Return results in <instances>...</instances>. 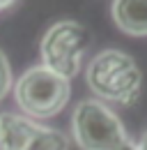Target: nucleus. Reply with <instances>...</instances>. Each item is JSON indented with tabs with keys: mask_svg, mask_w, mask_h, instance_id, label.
Listing matches in <instances>:
<instances>
[{
	"mask_svg": "<svg viewBox=\"0 0 147 150\" xmlns=\"http://www.w3.org/2000/svg\"><path fill=\"white\" fill-rule=\"evenodd\" d=\"M113 19L127 35L147 37V0H115Z\"/></svg>",
	"mask_w": 147,
	"mask_h": 150,
	"instance_id": "nucleus-6",
	"label": "nucleus"
},
{
	"mask_svg": "<svg viewBox=\"0 0 147 150\" xmlns=\"http://www.w3.org/2000/svg\"><path fill=\"white\" fill-rule=\"evenodd\" d=\"M71 132L83 150H117L129 141L122 120L99 99L78 102L71 118Z\"/></svg>",
	"mask_w": 147,
	"mask_h": 150,
	"instance_id": "nucleus-3",
	"label": "nucleus"
},
{
	"mask_svg": "<svg viewBox=\"0 0 147 150\" xmlns=\"http://www.w3.org/2000/svg\"><path fill=\"white\" fill-rule=\"evenodd\" d=\"M117 150H138V146H136V143H131V139H129L127 143H124V146H120Z\"/></svg>",
	"mask_w": 147,
	"mask_h": 150,
	"instance_id": "nucleus-9",
	"label": "nucleus"
},
{
	"mask_svg": "<svg viewBox=\"0 0 147 150\" xmlns=\"http://www.w3.org/2000/svg\"><path fill=\"white\" fill-rule=\"evenodd\" d=\"M25 150H69V139L60 129L39 127V132L30 139Z\"/></svg>",
	"mask_w": 147,
	"mask_h": 150,
	"instance_id": "nucleus-7",
	"label": "nucleus"
},
{
	"mask_svg": "<svg viewBox=\"0 0 147 150\" xmlns=\"http://www.w3.org/2000/svg\"><path fill=\"white\" fill-rule=\"evenodd\" d=\"M9 5H14V0H0V9H7Z\"/></svg>",
	"mask_w": 147,
	"mask_h": 150,
	"instance_id": "nucleus-11",
	"label": "nucleus"
},
{
	"mask_svg": "<svg viewBox=\"0 0 147 150\" xmlns=\"http://www.w3.org/2000/svg\"><path fill=\"white\" fill-rule=\"evenodd\" d=\"M69 79L46 69L44 65L23 72L14 86L16 104L30 118H53L69 102Z\"/></svg>",
	"mask_w": 147,
	"mask_h": 150,
	"instance_id": "nucleus-2",
	"label": "nucleus"
},
{
	"mask_svg": "<svg viewBox=\"0 0 147 150\" xmlns=\"http://www.w3.org/2000/svg\"><path fill=\"white\" fill-rule=\"evenodd\" d=\"M90 44L88 30L76 21H57L41 37V62L55 74L74 79L80 69V58Z\"/></svg>",
	"mask_w": 147,
	"mask_h": 150,
	"instance_id": "nucleus-4",
	"label": "nucleus"
},
{
	"mask_svg": "<svg viewBox=\"0 0 147 150\" xmlns=\"http://www.w3.org/2000/svg\"><path fill=\"white\" fill-rule=\"evenodd\" d=\"M88 86L97 97L117 102V104H133L143 88V74L133 58L124 51L108 49L101 51L88 65Z\"/></svg>",
	"mask_w": 147,
	"mask_h": 150,
	"instance_id": "nucleus-1",
	"label": "nucleus"
},
{
	"mask_svg": "<svg viewBox=\"0 0 147 150\" xmlns=\"http://www.w3.org/2000/svg\"><path fill=\"white\" fill-rule=\"evenodd\" d=\"M138 150H147V132L143 134V139H140V143H138Z\"/></svg>",
	"mask_w": 147,
	"mask_h": 150,
	"instance_id": "nucleus-10",
	"label": "nucleus"
},
{
	"mask_svg": "<svg viewBox=\"0 0 147 150\" xmlns=\"http://www.w3.org/2000/svg\"><path fill=\"white\" fill-rule=\"evenodd\" d=\"M9 88H12V67L7 56L0 51V99L9 93Z\"/></svg>",
	"mask_w": 147,
	"mask_h": 150,
	"instance_id": "nucleus-8",
	"label": "nucleus"
},
{
	"mask_svg": "<svg viewBox=\"0 0 147 150\" xmlns=\"http://www.w3.org/2000/svg\"><path fill=\"white\" fill-rule=\"evenodd\" d=\"M39 127L41 125L25 115L0 113V150H25Z\"/></svg>",
	"mask_w": 147,
	"mask_h": 150,
	"instance_id": "nucleus-5",
	"label": "nucleus"
}]
</instances>
